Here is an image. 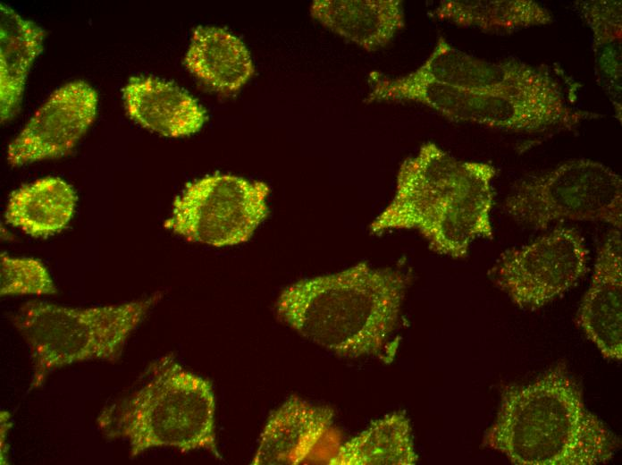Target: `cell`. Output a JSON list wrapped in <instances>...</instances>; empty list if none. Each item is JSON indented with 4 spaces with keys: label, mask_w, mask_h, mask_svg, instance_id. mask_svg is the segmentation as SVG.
<instances>
[{
    "label": "cell",
    "mask_w": 622,
    "mask_h": 465,
    "mask_svg": "<svg viewBox=\"0 0 622 465\" xmlns=\"http://www.w3.org/2000/svg\"><path fill=\"white\" fill-rule=\"evenodd\" d=\"M576 6L592 30L597 81L613 106L616 117L621 123V1H577Z\"/></svg>",
    "instance_id": "20"
},
{
    "label": "cell",
    "mask_w": 622,
    "mask_h": 465,
    "mask_svg": "<svg viewBox=\"0 0 622 465\" xmlns=\"http://www.w3.org/2000/svg\"><path fill=\"white\" fill-rule=\"evenodd\" d=\"M215 409L210 381L167 355L150 366L138 390L101 411L97 424L105 437L127 442L130 457L168 447L221 459Z\"/></svg>",
    "instance_id": "3"
},
{
    "label": "cell",
    "mask_w": 622,
    "mask_h": 465,
    "mask_svg": "<svg viewBox=\"0 0 622 465\" xmlns=\"http://www.w3.org/2000/svg\"><path fill=\"white\" fill-rule=\"evenodd\" d=\"M417 461L409 418L395 411L342 442L329 465H414Z\"/></svg>",
    "instance_id": "19"
},
{
    "label": "cell",
    "mask_w": 622,
    "mask_h": 465,
    "mask_svg": "<svg viewBox=\"0 0 622 465\" xmlns=\"http://www.w3.org/2000/svg\"><path fill=\"white\" fill-rule=\"evenodd\" d=\"M409 81L433 82L474 91H501L556 86L549 69L516 60L489 61L468 55L440 37L424 62L402 76Z\"/></svg>",
    "instance_id": "12"
},
{
    "label": "cell",
    "mask_w": 622,
    "mask_h": 465,
    "mask_svg": "<svg viewBox=\"0 0 622 465\" xmlns=\"http://www.w3.org/2000/svg\"><path fill=\"white\" fill-rule=\"evenodd\" d=\"M310 13L325 28L368 52L386 46L405 25L399 0H315Z\"/></svg>",
    "instance_id": "15"
},
{
    "label": "cell",
    "mask_w": 622,
    "mask_h": 465,
    "mask_svg": "<svg viewBox=\"0 0 622 465\" xmlns=\"http://www.w3.org/2000/svg\"><path fill=\"white\" fill-rule=\"evenodd\" d=\"M77 196L73 188L58 177H46L14 190L8 200L7 224L33 237L61 232L74 213Z\"/></svg>",
    "instance_id": "18"
},
{
    "label": "cell",
    "mask_w": 622,
    "mask_h": 465,
    "mask_svg": "<svg viewBox=\"0 0 622 465\" xmlns=\"http://www.w3.org/2000/svg\"><path fill=\"white\" fill-rule=\"evenodd\" d=\"M408 283L400 269L360 262L287 286L275 311L299 335L338 356H373L398 325Z\"/></svg>",
    "instance_id": "2"
},
{
    "label": "cell",
    "mask_w": 622,
    "mask_h": 465,
    "mask_svg": "<svg viewBox=\"0 0 622 465\" xmlns=\"http://www.w3.org/2000/svg\"><path fill=\"white\" fill-rule=\"evenodd\" d=\"M128 114L141 126L167 137L197 132L206 120L204 108L172 82L131 77L122 89Z\"/></svg>",
    "instance_id": "14"
},
{
    "label": "cell",
    "mask_w": 622,
    "mask_h": 465,
    "mask_svg": "<svg viewBox=\"0 0 622 465\" xmlns=\"http://www.w3.org/2000/svg\"><path fill=\"white\" fill-rule=\"evenodd\" d=\"M373 102L410 101L459 123L517 132L569 129L598 114L572 107L560 84L501 91H474L443 84L376 74Z\"/></svg>",
    "instance_id": "5"
},
{
    "label": "cell",
    "mask_w": 622,
    "mask_h": 465,
    "mask_svg": "<svg viewBox=\"0 0 622 465\" xmlns=\"http://www.w3.org/2000/svg\"><path fill=\"white\" fill-rule=\"evenodd\" d=\"M483 446L517 465H597L609 461L618 438L585 406L562 365L501 392Z\"/></svg>",
    "instance_id": "1"
},
{
    "label": "cell",
    "mask_w": 622,
    "mask_h": 465,
    "mask_svg": "<svg viewBox=\"0 0 622 465\" xmlns=\"http://www.w3.org/2000/svg\"><path fill=\"white\" fill-rule=\"evenodd\" d=\"M97 94L87 82L75 80L57 89L9 144L13 166L63 156L93 123Z\"/></svg>",
    "instance_id": "11"
},
{
    "label": "cell",
    "mask_w": 622,
    "mask_h": 465,
    "mask_svg": "<svg viewBox=\"0 0 622 465\" xmlns=\"http://www.w3.org/2000/svg\"><path fill=\"white\" fill-rule=\"evenodd\" d=\"M477 167L433 142L400 165L394 196L370 224L374 234L416 230L424 236L456 205Z\"/></svg>",
    "instance_id": "8"
},
{
    "label": "cell",
    "mask_w": 622,
    "mask_h": 465,
    "mask_svg": "<svg viewBox=\"0 0 622 465\" xmlns=\"http://www.w3.org/2000/svg\"><path fill=\"white\" fill-rule=\"evenodd\" d=\"M269 187L229 174L189 183L176 197L165 228L189 241L214 247L245 242L268 215Z\"/></svg>",
    "instance_id": "7"
},
{
    "label": "cell",
    "mask_w": 622,
    "mask_h": 465,
    "mask_svg": "<svg viewBox=\"0 0 622 465\" xmlns=\"http://www.w3.org/2000/svg\"><path fill=\"white\" fill-rule=\"evenodd\" d=\"M44 30L0 4V117L4 123L20 109L30 66L40 53Z\"/></svg>",
    "instance_id": "17"
},
{
    "label": "cell",
    "mask_w": 622,
    "mask_h": 465,
    "mask_svg": "<svg viewBox=\"0 0 622 465\" xmlns=\"http://www.w3.org/2000/svg\"><path fill=\"white\" fill-rule=\"evenodd\" d=\"M184 63L198 80L223 94L239 90L255 71L243 42L217 27L194 30Z\"/></svg>",
    "instance_id": "16"
},
{
    "label": "cell",
    "mask_w": 622,
    "mask_h": 465,
    "mask_svg": "<svg viewBox=\"0 0 622 465\" xmlns=\"http://www.w3.org/2000/svg\"><path fill=\"white\" fill-rule=\"evenodd\" d=\"M0 294L50 295L56 288L44 264L33 258L0 255Z\"/></svg>",
    "instance_id": "22"
},
{
    "label": "cell",
    "mask_w": 622,
    "mask_h": 465,
    "mask_svg": "<svg viewBox=\"0 0 622 465\" xmlns=\"http://www.w3.org/2000/svg\"><path fill=\"white\" fill-rule=\"evenodd\" d=\"M161 297L156 292L130 302L91 308L42 301L24 304L12 322L29 349V389L42 386L49 374L68 365L119 359L128 338Z\"/></svg>",
    "instance_id": "4"
},
{
    "label": "cell",
    "mask_w": 622,
    "mask_h": 465,
    "mask_svg": "<svg viewBox=\"0 0 622 465\" xmlns=\"http://www.w3.org/2000/svg\"><path fill=\"white\" fill-rule=\"evenodd\" d=\"M504 209L537 230L565 221L603 222L621 230L622 180L600 162L574 159L521 181Z\"/></svg>",
    "instance_id": "6"
},
{
    "label": "cell",
    "mask_w": 622,
    "mask_h": 465,
    "mask_svg": "<svg viewBox=\"0 0 622 465\" xmlns=\"http://www.w3.org/2000/svg\"><path fill=\"white\" fill-rule=\"evenodd\" d=\"M334 417L329 406L290 396L267 418L251 464H329L343 442Z\"/></svg>",
    "instance_id": "10"
},
{
    "label": "cell",
    "mask_w": 622,
    "mask_h": 465,
    "mask_svg": "<svg viewBox=\"0 0 622 465\" xmlns=\"http://www.w3.org/2000/svg\"><path fill=\"white\" fill-rule=\"evenodd\" d=\"M587 262L588 250L578 232L557 227L502 253L489 277L516 305L536 309L572 288L586 273Z\"/></svg>",
    "instance_id": "9"
},
{
    "label": "cell",
    "mask_w": 622,
    "mask_h": 465,
    "mask_svg": "<svg viewBox=\"0 0 622 465\" xmlns=\"http://www.w3.org/2000/svg\"><path fill=\"white\" fill-rule=\"evenodd\" d=\"M578 325L601 354L622 359V241L613 228L601 246L592 283L581 302Z\"/></svg>",
    "instance_id": "13"
},
{
    "label": "cell",
    "mask_w": 622,
    "mask_h": 465,
    "mask_svg": "<svg viewBox=\"0 0 622 465\" xmlns=\"http://www.w3.org/2000/svg\"><path fill=\"white\" fill-rule=\"evenodd\" d=\"M430 15L485 32H512L552 22L550 11L533 0H445Z\"/></svg>",
    "instance_id": "21"
}]
</instances>
